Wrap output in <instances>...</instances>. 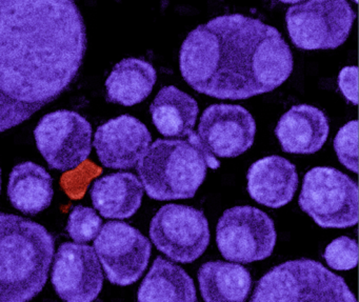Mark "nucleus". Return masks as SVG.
Instances as JSON below:
<instances>
[{
    "mask_svg": "<svg viewBox=\"0 0 359 302\" xmlns=\"http://www.w3.org/2000/svg\"><path fill=\"white\" fill-rule=\"evenodd\" d=\"M87 51L74 0H0V133L54 102Z\"/></svg>",
    "mask_w": 359,
    "mask_h": 302,
    "instance_id": "1",
    "label": "nucleus"
},
{
    "mask_svg": "<svg viewBox=\"0 0 359 302\" xmlns=\"http://www.w3.org/2000/svg\"><path fill=\"white\" fill-rule=\"evenodd\" d=\"M180 68L195 91L241 100L274 91L293 72V54L274 27L241 14L218 16L189 33Z\"/></svg>",
    "mask_w": 359,
    "mask_h": 302,
    "instance_id": "2",
    "label": "nucleus"
},
{
    "mask_svg": "<svg viewBox=\"0 0 359 302\" xmlns=\"http://www.w3.org/2000/svg\"><path fill=\"white\" fill-rule=\"evenodd\" d=\"M334 149L340 163L358 173V121H350L338 131Z\"/></svg>",
    "mask_w": 359,
    "mask_h": 302,
    "instance_id": "24",
    "label": "nucleus"
},
{
    "mask_svg": "<svg viewBox=\"0 0 359 302\" xmlns=\"http://www.w3.org/2000/svg\"><path fill=\"white\" fill-rule=\"evenodd\" d=\"M274 221L257 207L243 205L224 212L216 228V242L229 261L247 264L272 255L276 245Z\"/></svg>",
    "mask_w": 359,
    "mask_h": 302,
    "instance_id": "8",
    "label": "nucleus"
},
{
    "mask_svg": "<svg viewBox=\"0 0 359 302\" xmlns=\"http://www.w3.org/2000/svg\"><path fill=\"white\" fill-rule=\"evenodd\" d=\"M330 127L325 113L309 104L292 107L275 129L283 152L315 154L327 142Z\"/></svg>",
    "mask_w": 359,
    "mask_h": 302,
    "instance_id": "16",
    "label": "nucleus"
},
{
    "mask_svg": "<svg viewBox=\"0 0 359 302\" xmlns=\"http://www.w3.org/2000/svg\"><path fill=\"white\" fill-rule=\"evenodd\" d=\"M279 1L283 4H298L302 1V0H279Z\"/></svg>",
    "mask_w": 359,
    "mask_h": 302,
    "instance_id": "27",
    "label": "nucleus"
},
{
    "mask_svg": "<svg viewBox=\"0 0 359 302\" xmlns=\"http://www.w3.org/2000/svg\"><path fill=\"white\" fill-rule=\"evenodd\" d=\"M255 119L237 104H212L201 115L198 137L209 154L233 158L247 152L254 144Z\"/></svg>",
    "mask_w": 359,
    "mask_h": 302,
    "instance_id": "12",
    "label": "nucleus"
},
{
    "mask_svg": "<svg viewBox=\"0 0 359 302\" xmlns=\"http://www.w3.org/2000/svg\"><path fill=\"white\" fill-rule=\"evenodd\" d=\"M0 186H1V180H0Z\"/></svg>",
    "mask_w": 359,
    "mask_h": 302,
    "instance_id": "28",
    "label": "nucleus"
},
{
    "mask_svg": "<svg viewBox=\"0 0 359 302\" xmlns=\"http://www.w3.org/2000/svg\"><path fill=\"white\" fill-rule=\"evenodd\" d=\"M138 301H197L194 281L184 268L158 256L140 284Z\"/></svg>",
    "mask_w": 359,
    "mask_h": 302,
    "instance_id": "21",
    "label": "nucleus"
},
{
    "mask_svg": "<svg viewBox=\"0 0 359 302\" xmlns=\"http://www.w3.org/2000/svg\"><path fill=\"white\" fill-rule=\"evenodd\" d=\"M252 302H356L342 277L320 262L297 259L273 268L257 283Z\"/></svg>",
    "mask_w": 359,
    "mask_h": 302,
    "instance_id": "5",
    "label": "nucleus"
},
{
    "mask_svg": "<svg viewBox=\"0 0 359 302\" xmlns=\"http://www.w3.org/2000/svg\"><path fill=\"white\" fill-rule=\"evenodd\" d=\"M197 276L205 302H243L251 291V274L234 262H205Z\"/></svg>",
    "mask_w": 359,
    "mask_h": 302,
    "instance_id": "20",
    "label": "nucleus"
},
{
    "mask_svg": "<svg viewBox=\"0 0 359 302\" xmlns=\"http://www.w3.org/2000/svg\"><path fill=\"white\" fill-rule=\"evenodd\" d=\"M150 237L157 249L180 263L198 259L210 243L209 222L201 210L189 205H163L150 224Z\"/></svg>",
    "mask_w": 359,
    "mask_h": 302,
    "instance_id": "9",
    "label": "nucleus"
},
{
    "mask_svg": "<svg viewBox=\"0 0 359 302\" xmlns=\"http://www.w3.org/2000/svg\"><path fill=\"white\" fill-rule=\"evenodd\" d=\"M247 178L250 196L256 203L272 209L291 203L298 188L295 165L275 155L254 163Z\"/></svg>",
    "mask_w": 359,
    "mask_h": 302,
    "instance_id": "15",
    "label": "nucleus"
},
{
    "mask_svg": "<svg viewBox=\"0 0 359 302\" xmlns=\"http://www.w3.org/2000/svg\"><path fill=\"white\" fill-rule=\"evenodd\" d=\"M102 224V220L93 209L79 205L70 214L67 231L76 242H89L95 238Z\"/></svg>",
    "mask_w": 359,
    "mask_h": 302,
    "instance_id": "23",
    "label": "nucleus"
},
{
    "mask_svg": "<svg viewBox=\"0 0 359 302\" xmlns=\"http://www.w3.org/2000/svg\"><path fill=\"white\" fill-rule=\"evenodd\" d=\"M338 87L351 104H358V68L356 66L346 67L340 71Z\"/></svg>",
    "mask_w": 359,
    "mask_h": 302,
    "instance_id": "26",
    "label": "nucleus"
},
{
    "mask_svg": "<svg viewBox=\"0 0 359 302\" xmlns=\"http://www.w3.org/2000/svg\"><path fill=\"white\" fill-rule=\"evenodd\" d=\"M107 278L113 284H133L144 274L152 245L137 228L126 222H107L94 242Z\"/></svg>",
    "mask_w": 359,
    "mask_h": 302,
    "instance_id": "11",
    "label": "nucleus"
},
{
    "mask_svg": "<svg viewBox=\"0 0 359 302\" xmlns=\"http://www.w3.org/2000/svg\"><path fill=\"white\" fill-rule=\"evenodd\" d=\"M53 195L51 175L36 163H20L10 174L8 197L22 213L36 215L45 211L51 205Z\"/></svg>",
    "mask_w": 359,
    "mask_h": 302,
    "instance_id": "19",
    "label": "nucleus"
},
{
    "mask_svg": "<svg viewBox=\"0 0 359 302\" xmlns=\"http://www.w3.org/2000/svg\"><path fill=\"white\" fill-rule=\"evenodd\" d=\"M34 136L39 152L52 170H74L91 153V125L73 111H56L46 115L35 129Z\"/></svg>",
    "mask_w": 359,
    "mask_h": 302,
    "instance_id": "10",
    "label": "nucleus"
},
{
    "mask_svg": "<svg viewBox=\"0 0 359 302\" xmlns=\"http://www.w3.org/2000/svg\"><path fill=\"white\" fill-rule=\"evenodd\" d=\"M298 205L323 228H346L359 219V188L334 167H313L304 175Z\"/></svg>",
    "mask_w": 359,
    "mask_h": 302,
    "instance_id": "6",
    "label": "nucleus"
},
{
    "mask_svg": "<svg viewBox=\"0 0 359 302\" xmlns=\"http://www.w3.org/2000/svg\"><path fill=\"white\" fill-rule=\"evenodd\" d=\"M94 207L110 219L132 217L142 205L144 186L132 173H115L94 182L91 188Z\"/></svg>",
    "mask_w": 359,
    "mask_h": 302,
    "instance_id": "18",
    "label": "nucleus"
},
{
    "mask_svg": "<svg viewBox=\"0 0 359 302\" xmlns=\"http://www.w3.org/2000/svg\"><path fill=\"white\" fill-rule=\"evenodd\" d=\"M151 142L144 123L131 115H121L98 127L94 146L104 167L128 170L137 165Z\"/></svg>",
    "mask_w": 359,
    "mask_h": 302,
    "instance_id": "14",
    "label": "nucleus"
},
{
    "mask_svg": "<svg viewBox=\"0 0 359 302\" xmlns=\"http://www.w3.org/2000/svg\"><path fill=\"white\" fill-rule=\"evenodd\" d=\"M323 258L333 270H352L358 263V245L350 237H339L325 247Z\"/></svg>",
    "mask_w": 359,
    "mask_h": 302,
    "instance_id": "25",
    "label": "nucleus"
},
{
    "mask_svg": "<svg viewBox=\"0 0 359 302\" xmlns=\"http://www.w3.org/2000/svg\"><path fill=\"white\" fill-rule=\"evenodd\" d=\"M156 81V71L150 62L126 58L113 68L107 79V100L125 107L135 106L152 93Z\"/></svg>",
    "mask_w": 359,
    "mask_h": 302,
    "instance_id": "22",
    "label": "nucleus"
},
{
    "mask_svg": "<svg viewBox=\"0 0 359 302\" xmlns=\"http://www.w3.org/2000/svg\"><path fill=\"white\" fill-rule=\"evenodd\" d=\"M198 112L196 100L174 85L163 87L150 106L153 123L159 133L178 139L197 135L194 127Z\"/></svg>",
    "mask_w": 359,
    "mask_h": 302,
    "instance_id": "17",
    "label": "nucleus"
},
{
    "mask_svg": "<svg viewBox=\"0 0 359 302\" xmlns=\"http://www.w3.org/2000/svg\"><path fill=\"white\" fill-rule=\"evenodd\" d=\"M356 18L348 0H309L289 8L287 32L302 50H333L346 43Z\"/></svg>",
    "mask_w": 359,
    "mask_h": 302,
    "instance_id": "7",
    "label": "nucleus"
},
{
    "mask_svg": "<svg viewBox=\"0 0 359 302\" xmlns=\"http://www.w3.org/2000/svg\"><path fill=\"white\" fill-rule=\"evenodd\" d=\"M55 241L41 224L0 213V302H26L43 291Z\"/></svg>",
    "mask_w": 359,
    "mask_h": 302,
    "instance_id": "3",
    "label": "nucleus"
},
{
    "mask_svg": "<svg viewBox=\"0 0 359 302\" xmlns=\"http://www.w3.org/2000/svg\"><path fill=\"white\" fill-rule=\"evenodd\" d=\"M219 161L209 154L198 134L189 139H157L137 163V173L150 198L176 200L192 198Z\"/></svg>",
    "mask_w": 359,
    "mask_h": 302,
    "instance_id": "4",
    "label": "nucleus"
},
{
    "mask_svg": "<svg viewBox=\"0 0 359 302\" xmlns=\"http://www.w3.org/2000/svg\"><path fill=\"white\" fill-rule=\"evenodd\" d=\"M57 295L69 302L93 301L104 284V275L93 247L62 243L58 247L51 275Z\"/></svg>",
    "mask_w": 359,
    "mask_h": 302,
    "instance_id": "13",
    "label": "nucleus"
}]
</instances>
